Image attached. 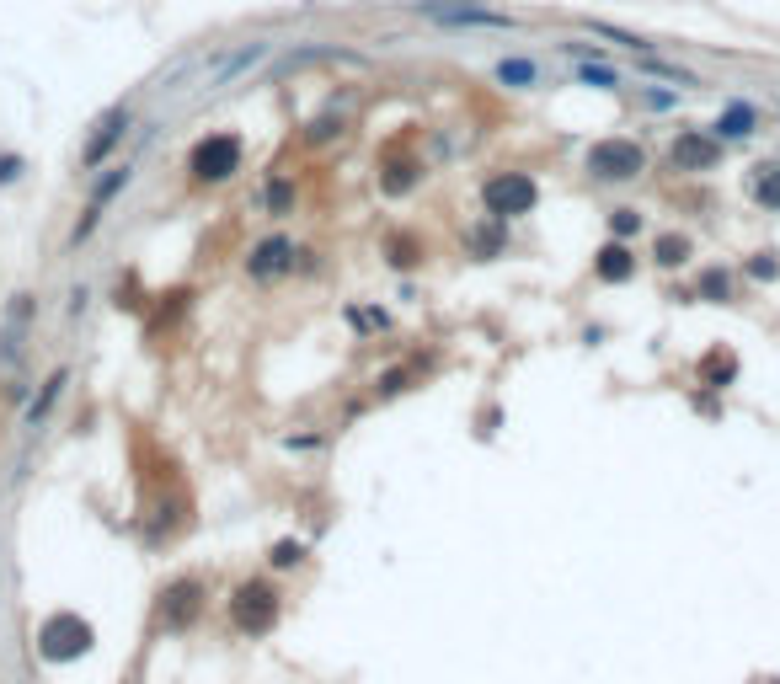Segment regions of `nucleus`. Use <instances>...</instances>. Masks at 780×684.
<instances>
[{
  "mask_svg": "<svg viewBox=\"0 0 780 684\" xmlns=\"http://www.w3.org/2000/svg\"><path fill=\"white\" fill-rule=\"evenodd\" d=\"M278 615H284V599H278V588L262 583V578H246L236 594H230V620H236L246 636H268L278 626Z\"/></svg>",
  "mask_w": 780,
  "mask_h": 684,
  "instance_id": "f257e3e1",
  "label": "nucleus"
},
{
  "mask_svg": "<svg viewBox=\"0 0 780 684\" xmlns=\"http://www.w3.org/2000/svg\"><path fill=\"white\" fill-rule=\"evenodd\" d=\"M91 642H97L91 620L70 615V610H59V615H49V620L38 626V652H43L49 663H75V658H86Z\"/></svg>",
  "mask_w": 780,
  "mask_h": 684,
  "instance_id": "f03ea898",
  "label": "nucleus"
},
{
  "mask_svg": "<svg viewBox=\"0 0 780 684\" xmlns=\"http://www.w3.org/2000/svg\"><path fill=\"white\" fill-rule=\"evenodd\" d=\"M481 204H487L492 220H519V214H529L540 204V188L529 171H497V177H487V188H481Z\"/></svg>",
  "mask_w": 780,
  "mask_h": 684,
  "instance_id": "7ed1b4c3",
  "label": "nucleus"
},
{
  "mask_svg": "<svg viewBox=\"0 0 780 684\" xmlns=\"http://www.w3.org/2000/svg\"><path fill=\"white\" fill-rule=\"evenodd\" d=\"M187 171H193V182H230L241 171V139L236 134L198 139L193 155H187Z\"/></svg>",
  "mask_w": 780,
  "mask_h": 684,
  "instance_id": "20e7f679",
  "label": "nucleus"
},
{
  "mask_svg": "<svg viewBox=\"0 0 780 684\" xmlns=\"http://www.w3.org/2000/svg\"><path fill=\"white\" fill-rule=\"evenodd\" d=\"M588 171H594L599 182H636L647 171V150L636 145V139H599V145L588 150Z\"/></svg>",
  "mask_w": 780,
  "mask_h": 684,
  "instance_id": "39448f33",
  "label": "nucleus"
},
{
  "mask_svg": "<svg viewBox=\"0 0 780 684\" xmlns=\"http://www.w3.org/2000/svg\"><path fill=\"white\" fill-rule=\"evenodd\" d=\"M423 17H428V22H439V27H487V33H513V27H519V22L508 17V11L471 6V0H428Z\"/></svg>",
  "mask_w": 780,
  "mask_h": 684,
  "instance_id": "423d86ee",
  "label": "nucleus"
},
{
  "mask_svg": "<svg viewBox=\"0 0 780 684\" xmlns=\"http://www.w3.org/2000/svg\"><path fill=\"white\" fill-rule=\"evenodd\" d=\"M668 161H674V171H716L722 166V139L711 129H679L668 145Z\"/></svg>",
  "mask_w": 780,
  "mask_h": 684,
  "instance_id": "0eeeda50",
  "label": "nucleus"
},
{
  "mask_svg": "<svg viewBox=\"0 0 780 684\" xmlns=\"http://www.w3.org/2000/svg\"><path fill=\"white\" fill-rule=\"evenodd\" d=\"M198 610H204V583L198 578H177V583H166V594H161V626L166 631H187L198 620Z\"/></svg>",
  "mask_w": 780,
  "mask_h": 684,
  "instance_id": "6e6552de",
  "label": "nucleus"
},
{
  "mask_svg": "<svg viewBox=\"0 0 780 684\" xmlns=\"http://www.w3.org/2000/svg\"><path fill=\"white\" fill-rule=\"evenodd\" d=\"M289 268H294V241L289 236L257 241L252 257H246V273H252V278H278V273H289Z\"/></svg>",
  "mask_w": 780,
  "mask_h": 684,
  "instance_id": "1a4fd4ad",
  "label": "nucleus"
},
{
  "mask_svg": "<svg viewBox=\"0 0 780 684\" xmlns=\"http://www.w3.org/2000/svg\"><path fill=\"white\" fill-rule=\"evenodd\" d=\"M594 278L599 284H626V278H636V252L620 236H610L594 252Z\"/></svg>",
  "mask_w": 780,
  "mask_h": 684,
  "instance_id": "9d476101",
  "label": "nucleus"
},
{
  "mask_svg": "<svg viewBox=\"0 0 780 684\" xmlns=\"http://www.w3.org/2000/svg\"><path fill=\"white\" fill-rule=\"evenodd\" d=\"M123 134H129V113H123V107H113V113H107L102 123H97V134H91L86 139V155H81V161L86 166H97V161H107V150H113L118 145V139Z\"/></svg>",
  "mask_w": 780,
  "mask_h": 684,
  "instance_id": "9b49d317",
  "label": "nucleus"
},
{
  "mask_svg": "<svg viewBox=\"0 0 780 684\" xmlns=\"http://www.w3.org/2000/svg\"><path fill=\"white\" fill-rule=\"evenodd\" d=\"M754 129H759V113H754L748 102H727V107H722V118L711 123V134L722 139V145H738V139H748Z\"/></svg>",
  "mask_w": 780,
  "mask_h": 684,
  "instance_id": "f8f14e48",
  "label": "nucleus"
},
{
  "mask_svg": "<svg viewBox=\"0 0 780 684\" xmlns=\"http://www.w3.org/2000/svg\"><path fill=\"white\" fill-rule=\"evenodd\" d=\"M748 198L759 209H775L780 214V161H759L754 177H748Z\"/></svg>",
  "mask_w": 780,
  "mask_h": 684,
  "instance_id": "ddd939ff",
  "label": "nucleus"
},
{
  "mask_svg": "<svg viewBox=\"0 0 780 684\" xmlns=\"http://www.w3.org/2000/svg\"><path fill=\"white\" fill-rule=\"evenodd\" d=\"M732 380H738V353L716 348V353L700 359V385H706V391H727Z\"/></svg>",
  "mask_w": 780,
  "mask_h": 684,
  "instance_id": "4468645a",
  "label": "nucleus"
},
{
  "mask_svg": "<svg viewBox=\"0 0 780 684\" xmlns=\"http://www.w3.org/2000/svg\"><path fill=\"white\" fill-rule=\"evenodd\" d=\"M690 257H695V241L684 236V230H663V236L652 241V262H658V268H684Z\"/></svg>",
  "mask_w": 780,
  "mask_h": 684,
  "instance_id": "2eb2a0df",
  "label": "nucleus"
},
{
  "mask_svg": "<svg viewBox=\"0 0 780 684\" xmlns=\"http://www.w3.org/2000/svg\"><path fill=\"white\" fill-rule=\"evenodd\" d=\"M65 385H70V375H65V369H54V375H49V380H43V391L33 396V407H27V423H33V428H38V423H43V417H49V412H54V401H59V396H65Z\"/></svg>",
  "mask_w": 780,
  "mask_h": 684,
  "instance_id": "dca6fc26",
  "label": "nucleus"
},
{
  "mask_svg": "<svg viewBox=\"0 0 780 684\" xmlns=\"http://www.w3.org/2000/svg\"><path fill=\"white\" fill-rule=\"evenodd\" d=\"M695 300H711V305H727L732 300V273L727 268H706L695 284Z\"/></svg>",
  "mask_w": 780,
  "mask_h": 684,
  "instance_id": "f3484780",
  "label": "nucleus"
},
{
  "mask_svg": "<svg viewBox=\"0 0 780 684\" xmlns=\"http://www.w3.org/2000/svg\"><path fill=\"white\" fill-rule=\"evenodd\" d=\"M417 177H423V166H417V161H385L380 166V188L385 193H407Z\"/></svg>",
  "mask_w": 780,
  "mask_h": 684,
  "instance_id": "a211bd4d",
  "label": "nucleus"
},
{
  "mask_svg": "<svg viewBox=\"0 0 780 684\" xmlns=\"http://www.w3.org/2000/svg\"><path fill=\"white\" fill-rule=\"evenodd\" d=\"M129 177H134L129 166H113V171H107L97 188H91V209H107V204H113V198H118L123 188H129Z\"/></svg>",
  "mask_w": 780,
  "mask_h": 684,
  "instance_id": "6ab92c4d",
  "label": "nucleus"
},
{
  "mask_svg": "<svg viewBox=\"0 0 780 684\" xmlns=\"http://www.w3.org/2000/svg\"><path fill=\"white\" fill-rule=\"evenodd\" d=\"M497 81H503V86H535L540 65H535V59H503V65H497Z\"/></svg>",
  "mask_w": 780,
  "mask_h": 684,
  "instance_id": "aec40b11",
  "label": "nucleus"
},
{
  "mask_svg": "<svg viewBox=\"0 0 780 684\" xmlns=\"http://www.w3.org/2000/svg\"><path fill=\"white\" fill-rule=\"evenodd\" d=\"M743 273L754 278V284H775V278H780V252H770V246H764V252H754V257L743 262Z\"/></svg>",
  "mask_w": 780,
  "mask_h": 684,
  "instance_id": "412c9836",
  "label": "nucleus"
},
{
  "mask_svg": "<svg viewBox=\"0 0 780 684\" xmlns=\"http://www.w3.org/2000/svg\"><path fill=\"white\" fill-rule=\"evenodd\" d=\"M390 262H396V268H417V262H423V246L412 236H396L390 241Z\"/></svg>",
  "mask_w": 780,
  "mask_h": 684,
  "instance_id": "4be33fe9",
  "label": "nucleus"
},
{
  "mask_svg": "<svg viewBox=\"0 0 780 684\" xmlns=\"http://www.w3.org/2000/svg\"><path fill=\"white\" fill-rule=\"evenodd\" d=\"M636 230H642V214H636V209H610V236L631 241Z\"/></svg>",
  "mask_w": 780,
  "mask_h": 684,
  "instance_id": "5701e85b",
  "label": "nucleus"
},
{
  "mask_svg": "<svg viewBox=\"0 0 780 684\" xmlns=\"http://www.w3.org/2000/svg\"><path fill=\"white\" fill-rule=\"evenodd\" d=\"M647 75H663V81H679V86H700L695 81V75L690 70H679V65H668V59H647V65H642Z\"/></svg>",
  "mask_w": 780,
  "mask_h": 684,
  "instance_id": "b1692460",
  "label": "nucleus"
},
{
  "mask_svg": "<svg viewBox=\"0 0 780 684\" xmlns=\"http://www.w3.org/2000/svg\"><path fill=\"white\" fill-rule=\"evenodd\" d=\"M300 562H305L300 540H278V546H273V567H300Z\"/></svg>",
  "mask_w": 780,
  "mask_h": 684,
  "instance_id": "393cba45",
  "label": "nucleus"
},
{
  "mask_svg": "<svg viewBox=\"0 0 780 684\" xmlns=\"http://www.w3.org/2000/svg\"><path fill=\"white\" fill-rule=\"evenodd\" d=\"M577 81H583V86H620V75H615V70H604V65H594V59H588V65L577 70Z\"/></svg>",
  "mask_w": 780,
  "mask_h": 684,
  "instance_id": "a878e982",
  "label": "nucleus"
},
{
  "mask_svg": "<svg viewBox=\"0 0 780 684\" xmlns=\"http://www.w3.org/2000/svg\"><path fill=\"white\" fill-rule=\"evenodd\" d=\"M594 33H599V38H615V43H626V49H642V54L652 49L647 38H636V33H620V27H610V22H594Z\"/></svg>",
  "mask_w": 780,
  "mask_h": 684,
  "instance_id": "bb28decb",
  "label": "nucleus"
},
{
  "mask_svg": "<svg viewBox=\"0 0 780 684\" xmlns=\"http://www.w3.org/2000/svg\"><path fill=\"white\" fill-rule=\"evenodd\" d=\"M289 204H294V188H289L284 177H273V182H268V209H273V214H284Z\"/></svg>",
  "mask_w": 780,
  "mask_h": 684,
  "instance_id": "cd10ccee",
  "label": "nucleus"
},
{
  "mask_svg": "<svg viewBox=\"0 0 780 684\" xmlns=\"http://www.w3.org/2000/svg\"><path fill=\"white\" fill-rule=\"evenodd\" d=\"M401 385H407V369H390V375H380V385H374V391H380V396H396Z\"/></svg>",
  "mask_w": 780,
  "mask_h": 684,
  "instance_id": "c85d7f7f",
  "label": "nucleus"
},
{
  "mask_svg": "<svg viewBox=\"0 0 780 684\" xmlns=\"http://www.w3.org/2000/svg\"><path fill=\"white\" fill-rule=\"evenodd\" d=\"M471 241H476V252H481V257H492V252H497V241H503V236H497V230H476Z\"/></svg>",
  "mask_w": 780,
  "mask_h": 684,
  "instance_id": "c756f323",
  "label": "nucleus"
},
{
  "mask_svg": "<svg viewBox=\"0 0 780 684\" xmlns=\"http://www.w3.org/2000/svg\"><path fill=\"white\" fill-rule=\"evenodd\" d=\"M17 171H22V161H17V155H0V182H11V177H17Z\"/></svg>",
  "mask_w": 780,
  "mask_h": 684,
  "instance_id": "7c9ffc66",
  "label": "nucleus"
},
{
  "mask_svg": "<svg viewBox=\"0 0 780 684\" xmlns=\"http://www.w3.org/2000/svg\"><path fill=\"white\" fill-rule=\"evenodd\" d=\"M764 684H780V679H764Z\"/></svg>",
  "mask_w": 780,
  "mask_h": 684,
  "instance_id": "2f4dec72",
  "label": "nucleus"
}]
</instances>
